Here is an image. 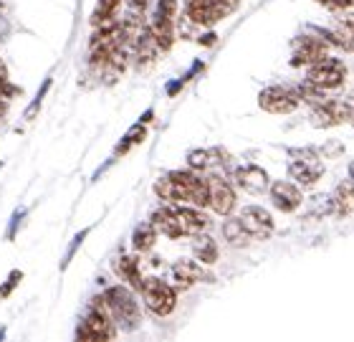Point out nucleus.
<instances>
[{
	"label": "nucleus",
	"instance_id": "obj_4",
	"mask_svg": "<svg viewBox=\"0 0 354 342\" xmlns=\"http://www.w3.org/2000/svg\"><path fill=\"white\" fill-rule=\"evenodd\" d=\"M140 294L145 299V307L149 312L157 314V317H167V314L175 312L177 307V291L172 284L157 279V276H147L142 279Z\"/></svg>",
	"mask_w": 354,
	"mask_h": 342
},
{
	"label": "nucleus",
	"instance_id": "obj_11",
	"mask_svg": "<svg viewBox=\"0 0 354 342\" xmlns=\"http://www.w3.org/2000/svg\"><path fill=\"white\" fill-rule=\"evenodd\" d=\"M172 216H175L180 238L195 236V233H203V231L210 228V218L203 213V208H192V206H185V203L183 206L172 203Z\"/></svg>",
	"mask_w": 354,
	"mask_h": 342
},
{
	"label": "nucleus",
	"instance_id": "obj_15",
	"mask_svg": "<svg viewBox=\"0 0 354 342\" xmlns=\"http://www.w3.org/2000/svg\"><path fill=\"white\" fill-rule=\"evenodd\" d=\"M172 276H175V291H185V289H190L192 284L203 282V279H205V271H203V267H200L198 261L183 259L172 267Z\"/></svg>",
	"mask_w": 354,
	"mask_h": 342
},
{
	"label": "nucleus",
	"instance_id": "obj_24",
	"mask_svg": "<svg viewBox=\"0 0 354 342\" xmlns=\"http://www.w3.org/2000/svg\"><path fill=\"white\" fill-rule=\"evenodd\" d=\"M152 188H155V195L162 203H175V186H172V180L167 178V172H165V175H160Z\"/></svg>",
	"mask_w": 354,
	"mask_h": 342
},
{
	"label": "nucleus",
	"instance_id": "obj_19",
	"mask_svg": "<svg viewBox=\"0 0 354 342\" xmlns=\"http://www.w3.org/2000/svg\"><path fill=\"white\" fill-rule=\"evenodd\" d=\"M192 253H195V259L203 261V264H215L218 256H221V249H218V244L203 231V233H195V236H192Z\"/></svg>",
	"mask_w": 354,
	"mask_h": 342
},
{
	"label": "nucleus",
	"instance_id": "obj_16",
	"mask_svg": "<svg viewBox=\"0 0 354 342\" xmlns=\"http://www.w3.org/2000/svg\"><path fill=\"white\" fill-rule=\"evenodd\" d=\"M147 28H149V33H152L155 46L160 48V53L170 51L172 46H175V21L155 15L152 21H147Z\"/></svg>",
	"mask_w": 354,
	"mask_h": 342
},
{
	"label": "nucleus",
	"instance_id": "obj_31",
	"mask_svg": "<svg viewBox=\"0 0 354 342\" xmlns=\"http://www.w3.org/2000/svg\"><path fill=\"white\" fill-rule=\"evenodd\" d=\"M319 6H324L326 10H342L339 8V3H337V0H317Z\"/></svg>",
	"mask_w": 354,
	"mask_h": 342
},
{
	"label": "nucleus",
	"instance_id": "obj_22",
	"mask_svg": "<svg viewBox=\"0 0 354 342\" xmlns=\"http://www.w3.org/2000/svg\"><path fill=\"white\" fill-rule=\"evenodd\" d=\"M221 233L230 246H243V244H248V238H251L245 233L243 226H241V221L233 216H225V221H223V226H221Z\"/></svg>",
	"mask_w": 354,
	"mask_h": 342
},
{
	"label": "nucleus",
	"instance_id": "obj_13",
	"mask_svg": "<svg viewBox=\"0 0 354 342\" xmlns=\"http://www.w3.org/2000/svg\"><path fill=\"white\" fill-rule=\"evenodd\" d=\"M322 175H324V165L319 157H301V160L291 157V163H288V178L299 188L317 186Z\"/></svg>",
	"mask_w": 354,
	"mask_h": 342
},
{
	"label": "nucleus",
	"instance_id": "obj_32",
	"mask_svg": "<svg viewBox=\"0 0 354 342\" xmlns=\"http://www.w3.org/2000/svg\"><path fill=\"white\" fill-rule=\"evenodd\" d=\"M152 117H155V109H147V112L140 117V122H145V125H147V122H152Z\"/></svg>",
	"mask_w": 354,
	"mask_h": 342
},
{
	"label": "nucleus",
	"instance_id": "obj_1",
	"mask_svg": "<svg viewBox=\"0 0 354 342\" xmlns=\"http://www.w3.org/2000/svg\"><path fill=\"white\" fill-rule=\"evenodd\" d=\"M104 302L109 309V317L114 320V325H119L122 330H137L140 325V302L134 299V291L124 284H114L104 289Z\"/></svg>",
	"mask_w": 354,
	"mask_h": 342
},
{
	"label": "nucleus",
	"instance_id": "obj_30",
	"mask_svg": "<svg viewBox=\"0 0 354 342\" xmlns=\"http://www.w3.org/2000/svg\"><path fill=\"white\" fill-rule=\"evenodd\" d=\"M215 33L213 30H207V33H200V38H198V44H203V46H213L215 44Z\"/></svg>",
	"mask_w": 354,
	"mask_h": 342
},
{
	"label": "nucleus",
	"instance_id": "obj_23",
	"mask_svg": "<svg viewBox=\"0 0 354 342\" xmlns=\"http://www.w3.org/2000/svg\"><path fill=\"white\" fill-rule=\"evenodd\" d=\"M119 6H122V0H99L94 8V13H91V26L106 21V18H114Z\"/></svg>",
	"mask_w": 354,
	"mask_h": 342
},
{
	"label": "nucleus",
	"instance_id": "obj_5",
	"mask_svg": "<svg viewBox=\"0 0 354 342\" xmlns=\"http://www.w3.org/2000/svg\"><path fill=\"white\" fill-rule=\"evenodd\" d=\"M344 79H347V66H344V61L334 59V56H324L322 61L306 66V82L322 91L339 89Z\"/></svg>",
	"mask_w": 354,
	"mask_h": 342
},
{
	"label": "nucleus",
	"instance_id": "obj_20",
	"mask_svg": "<svg viewBox=\"0 0 354 342\" xmlns=\"http://www.w3.org/2000/svg\"><path fill=\"white\" fill-rule=\"evenodd\" d=\"M354 195H352V183H342L337 190H334V195L329 198V208L337 213V216L342 218H349L352 216V206H354Z\"/></svg>",
	"mask_w": 354,
	"mask_h": 342
},
{
	"label": "nucleus",
	"instance_id": "obj_3",
	"mask_svg": "<svg viewBox=\"0 0 354 342\" xmlns=\"http://www.w3.org/2000/svg\"><path fill=\"white\" fill-rule=\"evenodd\" d=\"M167 178L175 186V203H185L192 208L207 206V178L198 175L195 170H170Z\"/></svg>",
	"mask_w": 354,
	"mask_h": 342
},
{
	"label": "nucleus",
	"instance_id": "obj_25",
	"mask_svg": "<svg viewBox=\"0 0 354 342\" xmlns=\"http://www.w3.org/2000/svg\"><path fill=\"white\" fill-rule=\"evenodd\" d=\"M145 137H147V125H145V122H137V125H132L129 129H127V134L122 137V140H124L129 147H134V145L145 142Z\"/></svg>",
	"mask_w": 354,
	"mask_h": 342
},
{
	"label": "nucleus",
	"instance_id": "obj_33",
	"mask_svg": "<svg viewBox=\"0 0 354 342\" xmlns=\"http://www.w3.org/2000/svg\"><path fill=\"white\" fill-rule=\"evenodd\" d=\"M337 3H339V8H342V10H344V8H347V10H349V8H352V3H354V0H337Z\"/></svg>",
	"mask_w": 354,
	"mask_h": 342
},
{
	"label": "nucleus",
	"instance_id": "obj_21",
	"mask_svg": "<svg viewBox=\"0 0 354 342\" xmlns=\"http://www.w3.org/2000/svg\"><path fill=\"white\" fill-rule=\"evenodd\" d=\"M157 233L155 231V226L149 224H142V226H137L134 228V233H132V246H134V251L137 253H147V251H152L155 249V244H157Z\"/></svg>",
	"mask_w": 354,
	"mask_h": 342
},
{
	"label": "nucleus",
	"instance_id": "obj_26",
	"mask_svg": "<svg viewBox=\"0 0 354 342\" xmlns=\"http://www.w3.org/2000/svg\"><path fill=\"white\" fill-rule=\"evenodd\" d=\"M177 13H180V0H157V10H155V15L175 21Z\"/></svg>",
	"mask_w": 354,
	"mask_h": 342
},
{
	"label": "nucleus",
	"instance_id": "obj_18",
	"mask_svg": "<svg viewBox=\"0 0 354 342\" xmlns=\"http://www.w3.org/2000/svg\"><path fill=\"white\" fill-rule=\"evenodd\" d=\"M149 224L155 226L157 233H162L167 238H180V231H177L175 216H172V203H162L160 208L149 216Z\"/></svg>",
	"mask_w": 354,
	"mask_h": 342
},
{
	"label": "nucleus",
	"instance_id": "obj_9",
	"mask_svg": "<svg viewBox=\"0 0 354 342\" xmlns=\"http://www.w3.org/2000/svg\"><path fill=\"white\" fill-rule=\"evenodd\" d=\"M294 53H291V66H311V64H317L322 61L324 56H329V46L322 41L319 36H299L294 38V44H291Z\"/></svg>",
	"mask_w": 354,
	"mask_h": 342
},
{
	"label": "nucleus",
	"instance_id": "obj_28",
	"mask_svg": "<svg viewBox=\"0 0 354 342\" xmlns=\"http://www.w3.org/2000/svg\"><path fill=\"white\" fill-rule=\"evenodd\" d=\"M51 89V79H46L44 82V87L38 89V94H36V99L30 102V107L26 109V119H33L38 114V109H41V102H44V97H46V91Z\"/></svg>",
	"mask_w": 354,
	"mask_h": 342
},
{
	"label": "nucleus",
	"instance_id": "obj_10",
	"mask_svg": "<svg viewBox=\"0 0 354 342\" xmlns=\"http://www.w3.org/2000/svg\"><path fill=\"white\" fill-rule=\"evenodd\" d=\"M268 195H271L273 208L281 210V213H294V210L301 208L304 193L301 188L291 183V180H276V183H268Z\"/></svg>",
	"mask_w": 354,
	"mask_h": 342
},
{
	"label": "nucleus",
	"instance_id": "obj_6",
	"mask_svg": "<svg viewBox=\"0 0 354 342\" xmlns=\"http://www.w3.org/2000/svg\"><path fill=\"white\" fill-rule=\"evenodd\" d=\"M352 122V102L349 99H324L311 109V125L317 129H329Z\"/></svg>",
	"mask_w": 354,
	"mask_h": 342
},
{
	"label": "nucleus",
	"instance_id": "obj_2",
	"mask_svg": "<svg viewBox=\"0 0 354 342\" xmlns=\"http://www.w3.org/2000/svg\"><path fill=\"white\" fill-rule=\"evenodd\" d=\"M117 337V325L109 317V309H106V302H104L102 294L88 299V312L84 317V322L76 330V340H114Z\"/></svg>",
	"mask_w": 354,
	"mask_h": 342
},
{
	"label": "nucleus",
	"instance_id": "obj_17",
	"mask_svg": "<svg viewBox=\"0 0 354 342\" xmlns=\"http://www.w3.org/2000/svg\"><path fill=\"white\" fill-rule=\"evenodd\" d=\"M114 271H117V276L122 279V282H127L132 289L140 291V287H142V267H140V261L134 259V256H127V253H122V256L114 261Z\"/></svg>",
	"mask_w": 354,
	"mask_h": 342
},
{
	"label": "nucleus",
	"instance_id": "obj_12",
	"mask_svg": "<svg viewBox=\"0 0 354 342\" xmlns=\"http://www.w3.org/2000/svg\"><path fill=\"white\" fill-rule=\"evenodd\" d=\"M238 221L251 238H268L273 233V216L263 206H245Z\"/></svg>",
	"mask_w": 354,
	"mask_h": 342
},
{
	"label": "nucleus",
	"instance_id": "obj_7",
	"mask_svg": "<svg viewBox=\"0 0 354 342\" xmlns=\"http://www.w3.org/2000/svg\"><path fill=\"white\" fill-rule=\"evenodd\" d=\"M207 206L218 213V216H233L236 210V190L223 175H210L207 178Z\"/></svg>",
	"mask_w": 354,
	"mask_h": 342
},
{
	"label": "nucleus",
	"instance_id": "obj_29",
	"mask_svg": "<svg viewBox=\"0 0 354 342\" xmlns=\"http://www.w3.org/2000/svg\"><path fill=\"white\" fill-rule=\"evenodd\" d=\"M86 236H88V228H84L82 233H79V236L74 238V244H71V249H68V253H66V261H64V264H61V267H66L68 261H71V256H74V251H76V249H79V246L84 244V238H86Z\"/></svg>",
	"mask_w": 354,
	"mask_h": 342
},
{
	"label": "nucleus",
	"instance_id": "obj_8",
	"mask_svg": "<svg viewBox=\"0 0 354 342\" xmlns=\"http://www.w3.org/2000/svg\"><path fill=\"white\" fill-rule=\"evenodd\" d=\"M299 99L291 87H266L259 94V107L268 114H291L299 109Z\"/></svg>",
	"mask_w": 354,
	"mask_h": 342
},
{
	"label": "nucleus",
	"instance_id": "obj_27",
	"mask_svg": "<svg viewBox=\"0 0 354 342\" xmlns=\"http://www.w3.org/2000/svg\"><path fill=\"white\" fill-rule=\"evenodd\" d=\"M21 282H23V271H18V269H15V271H10V274H8V279H6V284L0 287V299L10 297V294H13V289Z\"/></svg>",
	"mask_w": 354,
	"mask_h": 342
},
{
	"label": "nucleus",
	"instance_id": "obj_14",
	"mask_svg": "<svg viewBox=\"0 0 354 342\" xmlns=\"http://www.w3.org/2000/svg\"><path fill=\"white\" fill-rule=\"evenodd\" d=\"M233 180H236V186L243 190V193H251V195H263L268 190V172L259 165H243V168H236L233 170Z\"/></svg>",
	"mask_w": 354,
	"mask_h": 342
}]
</instances>
